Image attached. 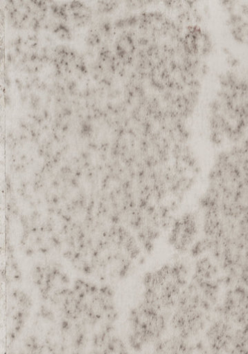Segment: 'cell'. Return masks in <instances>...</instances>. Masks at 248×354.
<instances>
[{
	"mask_svg": "<svg viewBox=\"0 0 248 354\" xmlns=\"http://www.w3.org/2000/svg\"><path fill=\"white\" fill-rule=\"evenodd\" d=\"M217 301V288L208 284L182 292L170 320L175 335L189 340L203 333L215 314Z\"/></svg>",
	"mask_w": 248,
	"mask_h": 354,
	"instance_id": "1",
	"label": "cell"
},
{
	"mask_svg": "<svg viewBox=\"0 0 248 354\" xmlns=\"http://www.w3.org/2000/svg\"><path fill=\"white\" fill-rule=\"evenodd\" d=\"M170 316L142 301L129 315V342L131 347L141 351L150 343L159 342L164 335Z\"/></svg>",
	"mask_w": 248,
	"mask_h": 354,
	"instance_id": "2",
	"label": "cell"
},
{
	"mask_svg": "<svg viewBox=\"0 0 248 354\" xmlns=\"http://www.w3.org/2000/svg\"><path fill=\"white\" fill-rule=\"evenodd\" d=\"M215 315L240 330L248 324V290L236 288L229 291L217 306Z\"/></svg>",
	"mask_w": 248,
	"mask_h": 354,
	"instance_id": "3",
	"label": "cell"
},
{
	"mask_svg": "<svg viewBox=\"0 0 248 354\" xmlns=\"http://www.w3.org/2000/svg\"><path fill=\"white\" fill-rule=\"evenodd\" d=\"M152 354H192V344L175 335L157 342Z\"/></svg>",
	"mask_w": 248,
	"mask_h": 354,
	"instance_id": "4",
	"label": "cell"
},
{
	"mask_svg": "<svg viewBox=\"0 0 248 354\" xmlns=\"http://www.w3.org/2000/svg\"><path fill=\"white\" fill-rule=\"evenodd\" d=\"M229 354H248V324L238 332Z\"/></svg>",
	"mask_w": 248,
	"mask_h": 354,
	"instance_id": "5",
	"label": "cell"
}]
</instances>
